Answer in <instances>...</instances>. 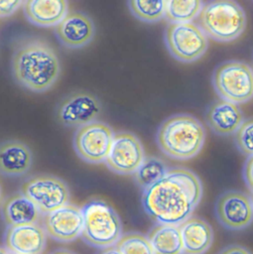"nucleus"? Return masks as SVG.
Segmentation results:
<instances>
[{"label": "nucleus", "mask_w": 253, "mask_h": 254, "mask_svg": "<svg viewBox=\"0 0 253 254\" xmlns=\"http://www.w3.org/2000/svg\"><path fill=\"white\" fill-rule=\"evenodd\" d=\"M202 192V183L196 174L186 168H173L143 190L141 200L144 211L157 224L179 226L191 216Z\"/></svg>", "instance_id": "obj_1"}, {"label": "nucleus", "mask_w": 253, "mask_h": 254, "mask_svg": "<svg viewBox=\"0 0 253 254\" xmlns=\"http://www.w3.org/2000/svg\"><path fill=\"white\" fill-rule=\"evenodd\" d=\"M15 81L33 92H46L58 81L61 64L54 48L39 38L19 40L11 58Z\"/></svg>", "instance_id": "obj_2"}, {"label": "nucleus", "mask_w": 253, "mask_h": 254, "mask_svg": "<svg viewBox=\"0 0 253 254\" xmlns=\"http://www.w3.org/2000/svg\"><path fill=\"white\" fill-rule=\"evenodd\" d=\"M157 145L168 157L186 161L194 158L202 149L205 130L201 122L190 114H175L159 126Z\"/></svg>", "instance_id": "obj_3"}, {"label": "nucleus", "mask_w": 253, "mask_h": 254, "mask_svg": "<svg viewBox=\"0 0 253 254\" xmlns=\"http://www.w3.org/2000/svg\"><path fill=\"white\" fill-rule=\"evenodd\" d=\"M244 9L235 1H210L203 4L198 27L207 39L228 43L239 38L246 28Z\"/></svg>", "instance_id": "obj_4"}, {"label": "nucleus", "mask_w": 253, "mask_h": 254, "mask_svg": "<svg viewBox=\"0 0 253 254\" xmlns=\"http://www.w3.org/2000/svg\"><path fill=\"white\" fill-rule=\"evenodd\" d=\"M82 239L97 248L115 245L122 236V223L115 209L106 201L93 198L82 207Z\"/></svg>", "instance_id": "obj_5"}, {"label": "nucleus", "mask_w": 253, "mask_h": 254, "mask_svg": "<svg viewBox=\"0 0 253 254\" xmlns=\"http://www.w3.org/2000/svg\"><path fill=\"white\" fill-rule=\"evenodd\" d=\"M211 80L221 99L243 104L253 98V68L244 62L222 63L214 69Z\"/></svg>", "instance_id": "obj_6"}, {"label": "nucleus", "mask_w": 253, "mask_h": 254, "mask_svg": "<svg viewBox=\"0 0 253 254\" xmlns=\"http://www.w3.org/2000/svg\"><path fill=\"white\" fill-rule=\"evenodd\" d=\"M164 41L170 55L182 63H193L205 54L208 39L198 25L194 23H169Z\"/></svg>", "instance_id": "obj_7"}, {"label": "nucleus", "mask_w": 253, "mask_h": 254, "mask_svg": "<svg viewBox=\"0 0 253 254\" xmlns=\"http://www.w3.org/2000/svg\"><path fill=\"white\" fill-rule=\"evenodd\" d=\"M20 192L28 197L42 214L54 211L69 201V189L63 180L52 175H38L26 180Z\"/></svg>", "instance_id": "obj_8"}, {"label": "nucleus", "mask_w": 253, "mask_h": 254, "mask_svg": "<svg viewBox=\"0 0 253 254\" xmlns=\"http://www.w3.org/2000/svg\"><path fill=\"white\" fill-rule=\"evenodd\" d=\"M114 134L112 128L101 121L86 124L77 128L74 133V151L86 163H103L109 154Z\"/></svg>", "instance_id": "obj_9"}, {"label": "nucleus", "mask_w": 253, "mask_h": 254, "mask_svg": "<svg viewBox=\"0 0 253 254\" xmlns=\"http://www.w3.org/2000/svg\"><path fill=\"white\" fill-rule=\"evenodd\" d=\"M100 112L101 103L95 95L77 90L66 95L59 103L56 116L62 125L79 128L96 121Z\"/></svg>", "instance_id": "obj_10"}, {"label": "nucleus", "mask_w": 253, "mask_h": 254, "mask_svg": "<svg viewBox=\"0 0 253 254\" xmlns=\"http://www.w3.org/2000/svg\"><path fill=\"white\" fill-rule=\"evenodd\" d=\"M144 147L139 138L126 131L114 134L109 154L105 160L107 168L118 175H133L145 158Z\"/></svg>", "instance_id": "obj_11"}, {"label": "nucleus", "mask_w": 253, "mask_h": 254, "mask_svg": "<svg viewBox=\"0 0 253 254\" xmlns=\"http://www.w3.org/2000/svg\"><path fill=\"white\" fill-rule=\"evenodd\" d=\"M215 214L225 228L241 230L253 221V204L249 194L239 190L221 193L215 203Z\"/></svg>", "instance_id": "obj_12"}, {"label": "nucleus", "mask_w": 253, "mask_h": 254, "mask_svg": "<svg viewBox=\"0 0 253 254\" xmlns=\"http://www.w3.org/2000/svg\"><path fill=\"white\" fill-rule=\"evenodd\" d=\"M44 229L50 237L60 242H70L81 235L83 215L80 207L67 203L44 214Z\"/></svg>", "instance_id": "obj_13"}, {"label": "nucleus", "mask_w": 253, "mask_h": 254, "mask_svg": "<svg viewBox=\"0 0 253 254\" xmlns=\"http://www.w3.org/2000/svg\"><path fill=\"white\" fill-rule=\"evenodd\" d=\"M55 34L63 47L76 50L87 46L93 40L95 26L88 15L82 12H68L55 27Z\"/></svg>", "instance_id": "obj_14"}, {"label": "nucleus", "mask_w": 253, "mask_h": 254, "mask_svg": "<svg viewBox=\"0 0 253 254\" xmlns=\"http://www.w3.org/2000/svg\"><path fill=\"white\" fill-rule=\"evenodd\" d=\"M47 233L39 223L8 226L4 234L6 250L11 254H42Z\"/></svg>", "instance_id": "obj_15"}, {"label": "nucleus", "mask_w": 253, "mask_h": 254, "mask_svg": "<svg viewBox=\"0 0 253 254\" xmlns=\"http://www.w3.org/2000/svg\"><path fill=\"white\" fill-rule=\"evenodd\" d=\"M34 156L27 144L19 140L0 143V174L10 178L25 176L32 168Z\"/></svg>", "instance_id": "obj_16"}, {"label": "nucleus", "mask_w": 253, "mask_h": 254, "mask_svg": "<svg viewBox=\"0 0 253 254\" xmlns=\"http://www.w3.org/2000/svg\"><path fill=\"white\" fill-rule=\"evenodd\" d=\"M205 121L215 134L230 136L243 123L244 115L237 104L219 98L208 106Z\"/></svg>", "instance_id": "obj_17"}, {"label": "nucleus", "mask_w": 253, "mask_h": 254, "mask_svg": "<svg viewBox=\"0 0 253 254\" xmlns=\"http://www.w3.org/2000/svg\"><path fill=\"white\" fill-rule=\"evenodd\" d=\"M26 19L39 27H56L68 13V2L63 0H28L23 3Z\"/></svg>", "instance_id": "obj_18"}, {"label": "nucleus", "mask_w": 253, "mask_h": 254, "mask_svg": "<svg viewBox=\"0 0 253 254\" xmlns=\"http://www.w3.org/2000/svg\"><path fill=\"white\" fill-rule=\"evenodd\" d=\"M182 241L183 254H203L213 241L211 226L199 217H190L179 225Z\"/></svg>", "instance_id": "obj_19"}, {"label": "nucleus", "mask_w": 253, "mask_h": 254, "mask_svg": "<svg viewBox=\"0 0 253 254\" xmlns=\"http://www.w3.org/2000/svg\"><path fill=\"white\" fill-rule=\"evenodd\" d=\"M1 215L7 226H19L38 223L42 213L28 197L17 192L4 200Z\"/></svg>", "instance_id": "obj_20"}, {"label": "nucleus", "mask_w": 253, "mask_h": 254, "mask_svg": "<svg viewBox=\"0 0 253 254\" xmlns=\"http://www.w3.org/2000/svg\"><path fill=\"white\" fill-rule=\"evenodd\" d=\"M155 254H183V241L178 225L157 224L148 233Z\"/></svg>", "instance_id": "obj_21"}, {"label": "nucleus", "mask_w": 253, "mask_h": 254, "mask_svg": "<svg viewBox=\"0 0 253 254\" xmlns=\"http://www.w3.org/2000/svg\"><path fill=\"white\" fill-rule=\"evenodd\" d=\"M203 2L199 0H168L165 7V19L172 24L191 23L198 17Z\"/></svg>", "instance_id": "obj_22"}, {"label": "nucleus", "mask_w": 253, "mask_h": 254, "mask_svg": "<svg viewBox=\"0 0 253 254\" xmlns=\"http://www.w3.org/2000/svg\"><path fill=\"white\" fill-rule=\"evenodd\" d=\"M168 171L169 168L162 159L155 156H146L133 175L136 184L142 190H145L161 180Z\"/></svg>", "instance_id": "obj_23"}, {"label": "nucleus", "mask_w": 253, "mask_h": 254, "mask_svg": "<svg viewBox=\"0 0 253 254\" xmlns=\"http://www.w3.org/2000/svg\"><path fill=\"white\" fill-rule=\"evenodd\" d=\"M135 18L145 23H156L165 18L166 0H132L127 2Z\"/></svg>", "instance_id": "obj_24"}, {"label": "nucleus", "mask_w": 253, "mask_h": 254, "mask_svg": "<svg viewBox=\"0 0 253 254\" xmlns=\"http://www.w3.org/2000/svg\"><path fill=\"white\" fill-rule=\"evenodd\" d=\"M116 248L121 254H155L148 238L136 232L122 235Z\"/></svg>", "instance_id": "obj_25"}, {"label": "nucleus", "mask_w": 253, "mask_h": 254, "mask_svg": "<svg viewBox=\"0 0 253 254\" xmlns=\"http://www.w3.org/2000/svg\"><path fill=\"white\" fill-rule=\"evenodd\" d=\"M233 136L239 152L248 157L253 156V118L244 120Z\"/></svg>", "instance_id": "obj_26"}, {"label": "nucleus", "mask_w": 253, "mask_h": 254, "mask_svg": "<svg viewBox=\"0 0 253 254\" xmlns=\"http://www.w3.org/2000/svg\"><path fill=\"white\" fill-rule=\"evenodd\" d=\"M24 1L12 0V1H2L0 0V17H9L13 15L17 9L23 5Z\"/></svg>", "instance_id": "obj_27"}, {"label": "nucleus", "mask_w": 253, "mask_h": 254, "mask_svg": "<svg viewBox=\"0 0 253 254\" xmlns=\"http://www.w3.org/2000/svg\"><path fill=\"white\" fill-rule=\"evenodd\" d=\"M243 179L247 188L253 192V156L247 158L243 166Z\"/></svg>", "instance_id": "obj_28"}, {"label": "nucleus", "mask_w": 253, "mask_h": 254, "mask_svg": "<svg viewBox=\"0 0 253 254\" xmlns=\"http://www.w3.org/2000/svg\"><path fill=\"white\" fill-rule=\"evenodd\" d=\"M218 254H252V253L242 246L230 245L222 249Z\"/></svg>", "instance_id": "obj_29"}, {"label": "nucleus", "mask_w": 253, "mask_h": 254, "mask_svg": "<svg viewBox=\"0 0 253 254\" xmlns=\"http://www.w3.org/2000/svg\"><path fill=\"white\" fill-rule=\"evenodd\" d=\"M100 254H121L116 247H108V248H105Z\"/></svg>", "instance_id": "obj_30"}, {"label": "nucleus", "mask_w": 253, "mask_h": 254, "mask_svg": "<svg viewBox=\"0 0 253 254\" xmlns=\"http://www.w3.org/2000/svg\"><path fill=\"white\" fill-rule=\"evenodd\" d=\"M52 254H75V253H73V252H71V251H69V250H58V251H56V252H54V253H52Z\"/></svg>", "instance_id": "obj_31"}, {"label": "nucleus", "mask_w": 253, "mask_h": 254, "mask_svg": "<svg viewBox=\"0 0 253 254\" xmlns=\"http://www.w3.org/2000/svg\"><path fill=\"white\" fill-rule=\"evenodd\" d=\"M0 254H9V252L6 250V248L0 246Z\"/></svg>", "instance_id": "obj_32"}, {"label": "nucleus", "mask_w": 253, "mask_h": 254, "mask_svg": "<svg viewBox=\"0 0 253 254\" xmlns=\"http://www.w3.org/2000/svg\"><path fill=\"white\" fill-rule=\"evenodd\" d=\"M250 197H251V200H252V204H253V192L251 193V195H250Z\"/></svg>", "instance_id": "obj_33"}, {"label": "nucleus", "mask_w": 253, "mask_h": 254, "mask_svg": "<svg viewBox=\"0 0 253 254\" xmlns=\"http://www.w3.org/2000/svg\"><path fill=\"white\" fill-rule=\"evenodd\" d=\"M0 198H1V187H0Z\"/></svg>", "instance_id": "obj_34"}]
</instances>
